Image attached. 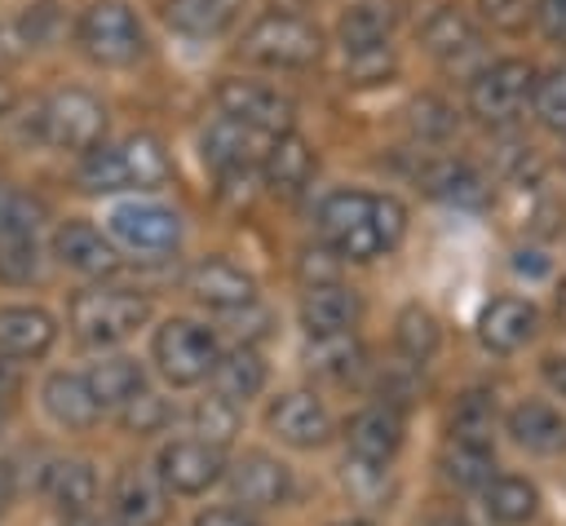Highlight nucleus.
I'll use <instances>...</instances> for the list:
<instances>
[{"mask_svg": "<svg viewBox=\"0 0 566 526\" xmlns=\"http://www.w3.org/2000/svg\"><path fill=\"white\" fill-rule=\"evenodd\" d=\"M314 221L323 248L354 265L394 252L407 234V208L394 194H371V190H332L318 203Z\"/></svg>", "mask_w": 566, "mask_h": 526, "instance_id": "1", "label": "nucleus"}, {"mask_svg": "<svg viewBox=\"0 0 566 526\" xmlns=\"http://www.w3.org/2000/svg\"><path fill=\"white\" fill-rule=\"evenodd\" d=\"M150 318V301L133 287H111V283H93L80 287L66 301V327L80 345L88 349H115L128 336H137Z\"/></svg>", "mask_w": 566, "mask_h": 526, "instance_id": "2", "label": "nucleus"}, {"mask_svg": "<svg viewBox=\"0 0 566 526\" xmlns=\"http://www.w3.org/2000/svg\"><path fill=\"white\" fill-rule=\"evenodd\" d=\"M239 57L265 71H305L323 57V31L301 13L270 9L243 31Z\"/></svg>", "mask_w": 566, "mask_h": 526, "instance_id": "3", "label": "nucleus"}, {"mask_svg": "<svg viewBox=\"0 0 566 526\" xmlns=\"http://www.w3.org/2000/svg\"><path fill=\"white\" fill-rule=\"evenodd\" d=\"M75 44L97 66H133L146 57V27L124 0H93L75 22Z\"/></svg>", "mask_w": 566, "mask_h": 526, "instance_id": "4", "label": "nucleus"}, {"mask_svg": "<svg viewBox=\"0 0 566 526\" xmlns=\"http://www.w3.org/2000/svg\"><path fill=\"white\" fill-rule=\"evenodd\" d=\"M221 345H217V332L199 318H164L150 336V358L159 367V376L177 389H190V385H203L212 362H217Z\"/></svg>", "mask_w": 566, "mask_h": 526, "instance_id": "5", "label": "nucleus"}, {"mask_svg": "<svg viewBox=\"0 0 566 526\" xmlns=\"http://www.w3.org/2000/svg\"><path fill=\"white\" fill-rule=\"evenodd\" d=\"M106 102L88 88H57L40 102L35 115V133L40 141H49L53 150H93L97 141H106Z\"/></svg>", "mask_w": 566, "mask_h": 526, "instance_id": "6", "label": "nucleus"}, {"mask_svg": "<svg viewBox=\"0 0 566 526\" xmlns=\"http://www.w3.org/2000/svg\"><path fill=\"white\" fill-rule=\"evenodd\" d=\"M535 80L539 71L526 62V57H500L491 66H482L473 80H469V115L500 128V124H513L526 106H531V93H535Z\"/></svg>", "mask_w": 566, "mask_h": 526, "instance_id": "7", "label": "nucleus"}, {"mask_svg": "<svg viewBox=\"0 0 566 526\" xmlns=\"http://www.w3.org/2000/svg\"><path fill=\"white\" fill-rule=\"evenodd\" d=\"M212 97H217V111H221L226 119H234V124H243V128H252V133H261V137H283V133H292L296 106H292L287 93H279V88L265 84V80L230 75V80L217 84Z\"/></svg>", "mask_w": 566, "mask_h": 526, "instance_id": "8", "label": "nucleus"}, {"mask_svg": "<svg viewBox=\"0 0 566 526\" xmlns=\"http://www.w3.org/2000/svg\"><path fill=\"white\" fill-rule=\"evenodd\" d=\"M106 239L124 252H137V256H164L181 243V217L164 203L128 199V203H115L106 212Z\"/></svg>", "mask_w": 566, "mask_h": 526, "instance_id": "9", "label": "nucleus"}, {"mask_svg": "<svg viewBox=\"0 0 566 526\" xmlns=\"http://www.w3.org/2000/svg\"><path fill=\"white\" fill-rule=\"evenodd\" d=\"M226 451L212 446V442H199V438H172L159 446L155 455V477L164 482L168 495H181V499H199L208 495L221 477H226Z\"/></svg>", "mask_w": 566, "mask_h": 526, "instance_id": "10", "label": "nucleus"}, {"mask_svg": "<svg viewBox=\"0 0 566 526\" xmlns=\"http://www.w3.org/2000/svg\"><path fill=\"white\" fill-rule=\"evenodd\" d=\"M226 491H230V504L248 508V513H265V508H283L292 499V469L261 451V446H248L243 455L226 460Z\"/></svg>", "mask_w": 566, "mask_h": 526, "instance_id": "11", "label": "nucleus"}, {"mask_svg": "<svg viewBox=\"0 0 566 526\" xmlns=\"http://www.w3.org/2000/svg\"><path fill=\"white\" fill-rule=\"evenodd\" d=\"M265 429L292 451H323L336 438V415L314 389H287L270 398L265 407Z\"/></svg>", "mask_w": 566, "mask_h": 526, "instance_id": "12", "label": "nucleus"}, {"mask_svg": "<svg viewBox=\"0 0 566 526\" xmlns=\"http://www.w3.org/2000/svg\"><path fill=\"white\" fill-rule=\"evenodd\" d=\"M340 438H345V455L367 460V464H394L407 442V411L376 398L345 420Z\"/></svg>", "mask_w": 566, "mask_h": 526, "instance_id": "13", "label": "nucleus"}, {"mask_svg": "<svg viewBox=\"0 0 566 526\" xmlns=\"http://www.w3.org/2000/svg\"><path fill=\"white\" fill-rule=\"evenodd\" d=\"M111 517L115 526H168L172 495L146 464H124L111 482Z\"/></svg>", "mask_w": 566, "mask_h": 526, "instance_id": "14", "label": "nucleus"}, {"mask_svg": "<svg viewBox=\"0 0 566 526\" xmlns=\"http://www.w3.org/2000/svg\"><path fill=\"white\" fill-rule=\"evenodd\" d=\"M181 287H186L203 309H217V314H234V309L256 305V283H252V274L239 270V265L226 261V256H199V261L186 270Z\"/></svg>", "mask_w": 566, "mask_h": 526, "instance_id": "15", "label": "nucleus"}, {"mask_svg": "<svg viewBox=\"0 0 566 526\" xmlns=\"http://www.w3.org/2000/svg\"><path fill=\"white\" fill-rule=\"evenodd\" d=\"M53 256L84 278H106L119 270V248L84 217H71L53 230Z\"/></svg>", "mask_w": 566, "mask_h": 526, "instance_id": "16", "label": "nucleus"}, {"mask_svg": "<svg viewBox=\"0 0 566 526\" xmlns=\"http://www.w3.org/2000/svg\"><path fill=\"white\" fill-rule=\"evenodd\" d=\"M539 336V309L522 296H495L478 309V340L491 354H517Z\"/></svg>", "mask_w": 566, "mask_h": 526, "instance_id": "17", "label": "nucleus"}, {"mask_svg": "<svg viewBox=\"0 0 566 526\" xmlns=\"http://www.w3.org/2000/svg\"><path fill=\"white\" fill-rule=\"evenodd\" d=\"M296 314H301V327H305L310 340H318V336H345L363 318V296L354 287H345L340 278L336 283H314V287L301 292V309Z\"/></svg>", "mask_w": 566, "mask_h": 526, "instance_id": "18", "label": "nucleus"}, {"mask_svg": "<svg viewBox=\"0 0 566 526\" xmlns=\"http://www.w3.org/2000/svg\"><path fill=\"white\" fill-rule=\"evenodd\" d=\"M270 141L274 137H261V133H252V128L217 115L203 128V164L217 177H226V172H256L261 159H265V150H270Z\"/></svg>", "mask_w": 566, "mask_h": 526, "instance_id": "19", "label": "nucleus"}, {"mask_svg": "<svg viewBox=\"0 0 566 526\" xmlns=\"http://www.w3.org/2000/svg\"><path fill=\"white\" fill-rule=\"evenodd\" d=\"M420 44L424 53H433L438 62L447 66H464L469 57H478L482 49V35H478V22L469 18V9L460 4H438L424 22H420Z\"/></svg>", "mask_w": 566, "mask_h": 526, "instance_id": "20", "label": "nucleus"}, {"mask_svg": "<svg viewBox=\"0 0 566 526\" xmlns=\"http://www.w3.org/2000/svg\"><path fill=\"white\" fill-rule=\"evenodd\" d=\"M40 407L66 433H88L102 420V407L93 402V393L84 385V371H49L44 385H40Z\"/></svg>", "mask_w": 566, "mask_h": 526, "instance_id": "21", "label": "nucleus"}, {"mask_svg": "<svg viewBox=\"0 0 566 526\" xmlns=\"http://www.w3.org/2000/svg\"><path fill=\"white\" fill-rule=\"evenodd\" d=\"M398 22H402V0H358L340 13L336 40H340L345 57L389 49V35L398 31Z\"/></svg>", "mask_w": 566, "mask_h": 526, "instance_id": "22", "label": "nucleus"}, {"mask_svg": "<svg viewBox=\"0 0 566 526\" xmlns=\"http://www.w3.org/2000/svg\"><path fill=\"white\" fill-rule=\"evenodd\" d=\"M57 340V323L40 305H0V358H44Z\"/></svg>", "mask_w": 566, "mask_h": 526, "instance_id": "23", "label": "nucleus"}, {"mask_svg": "<svg viewBox=\"0 0 566 526\" xmlns=\"http://www.w3.org/2000/svg\"><path fill=\"white\" fill-rule=\"evenodd\" d=\"M504 429L531 455H562L566 451V415L544 398H522L504 415Z\"/></svg>", "mask_w": 566, "mask_h": 526, "instance_id": "24", "label": "nucleus"}, {"mask_svg": "<svg viewBox=\"0 0 566 526\" xmlns=\"http://www.w3.org/2000/svg\"><path fill=\"white\" fill-rule=\"evenodd\" d=\"M208 380H212V393L217 398H226V402H234L243 411L252 398H261L270 371H265V358L252 345H234V349H221L217 354Z\"/></svg>", "mask_w": 566, "mask_h": 526, "instance_id": "25", "label": "nucleus"}, {"mask_svg": "<svg viewBox=\"0 0 566 526\" xmlns=\"http://www.w3.org/2000/svg\"><path fill=\"white\" fill-rule=\"evenodd\" d=\"M314 168H318L314 146H310L301 133H283V137H274L270 150H265V159H261V177H265V186H270L274 194H283V199H296V194L310 186Z\"/></svg>", "mask_w": 566, "mask_h": 526, "instance_id": "26", "label": "nucleus"}, {"mask_svg": "<svg viewBox=\"0 0 566 526\" xmlns=\"http://www.w3.org/2000/svg\"><path fill=\"white\" fill-rule=\"evenodd\" d=\"M40 491L62 517H75V513H93L102 486H97V473L88 460H53L40 473Z\"/></svg>", "mask_w": 566, "mask_h": 526, "instance_id": "27", "label": "nucleus"}, {"mask_svg": "<svg viewBox=\"0 0 566 526\" xmlns=\"http://www.w3.org/2000/svg\"><path fill=\"white\" fill-rule=\"evenodd\" d=\"M482 513L495 522V526H531L544 508L539 499V486L522 473H495L482 491Z\"/></svg>", "mask_w": 566, "mask_h": 526, "instance_id": "28", "label": "nucleus"}, {"mask_svg": "<svg viewBox=\"0 0 566 526\" xmlns=\"http://www.w3.org/2000/svg\"><path fill=\"white\" fill-rule=\"evenodd\" d=\"M420 186H424V194H433L438 203H451V208H482L491 199V181L469 159H433L420 172Z\"/></svg>", "mask_w": 566, "mask_h": 526, "instance_id": "29", "label": "nucleus"}, {"mask_svg": "<svg viewBox=\"0 0 566 526\" xmlns=\"http://www.w3.org/2000/svg\"><path fill=\"white\" fill-rule=\"evenodd\" d=\"M84 385L93 393V402L102 411H119L133 393L146 389V367L128 354H111V358H97L88 371H84Z\"/></svg>", "mask_w": 566, "mask_h": 526, "instance_id": "30", "label": "nucleus"}, {"mask_svg": "<svg viewBox=\"0 0 566 526\" xmlns=\"http://www.w3.org/2000/svg\"><path fill=\"white\" fill-rule=\"evenodd\" d=\"M248 0H168L164 4V18L172 31L181 35H195V40H212L221 31H230L239 22Z\"/></svg>", "mask_w": 566, "mask_h": 526, "instance_id": "31", "label": "nucleus"}, {"mask_svg": "<svg viewBox=\"0 0 566 526\" xmlns=\"http://www.w3.org/2000/svg\"><path fill=\"white\" fill-rule=\"evenodd\" d=\"M115 146H119V159H124L128 190H159L172 177V159H168V150L155 133H128Z\"/></svg>", "mask_w": 566, "mask_h": 526, "instance_id": "32", "label": "nucleus"}, {"mask_svg": "<svg viewBox=\"0 0 566 526\" xmlns=\"http://www.w3.org/2000/svg\"><path fill=\"white\" fill-rule=\"evenodd\" d=\"M305 367H310L314 376H323V380L349 385V380H358V376L367 371V349L358 345L354 332H345V336H318V340H310V349H305Z\"/></svg>", "mask_w": 566, "mask_h": 526, "instance_id": "33", "label": "nucleus"}, {"mask_svg": "<svg viewBox=\"0 0 566 526\" xmlns=\"http://www.w3.org/2000/svg\"><path fill=\"white\" fill-rule=\"evenodd\" d=\"M495 424H500L495 393H486V389H469V393H460V402L451 407V420H447V442H464V446H491Z\"/></svg>", "mask_w": 566, "mask_h": 526, "instance_id": "34", "label": "nucleus"}, {"mask_svg": "<svg viewBox=\"0 0 566 526\" xmlns=\"http://www.w3.org/2000/svg\"><path fill=\"white\" fill-rule=\"evenodd\" d=\"M438 345H442V327H438L433 309H424L420 301L402 305L398 318H394V349H398L407 362L424 367V362L438 354Z\"/></svg>", "mask_w": 566, "mask_h": 526, "instance_id": "35", "label": "nucleus"}, {"mask_svg": "<svg viewBox=\"0 0 566 526\" xmlns=\"http://www.w3.org/2000/svg\"><path fill=\"white\" fill-rule=\"evenodd\" d=\"M239 424H243V411H239L234 402L217 398V393H203V398H195V407H190V438L212 442V446H221V451H230V442L239 438Z\"/></svg>", "mask_w": 566, "mask_h": 526, "instance_id": "36", "label": "nucleus"}, {"mask_svg": "<svg viewBox=\"0 0 566 526\" xmlns=\"http://www.w3.org/2000/svg\"><path fill=\"white\" fill-rule=\"evenodd\" d=\"M438 469L451 486L460 491H482L495 477V455L491 446H464V442H447L438 455Z\"/></svg>", "mask_w": 566, "mask_h": 526, "instance_id": "37", "label": "nucleus"}, {"mask_svg": "<svg viewBox=\"0 0 566 526\" xmlns=\"http://www.w3.org/2000/svg\"><path fill=\"white\" fill-rule=\"evenodd\" d=\"M340 486L354 504L363 508H385L394 499V469L389 464H367V460H354L345 455L340 464Z\"/></svg>", "mask_w": 566, "mask_h": 526, "instance_id": "38", "label": "nucleus"}, {"mask_svg": "<svg viewBox=\"0 0 566 526\" xmlns=\"http://www.w3.org/2000/svg\"><path fill=\"white\" fill-rule=\"evenodd\" d=\"M44 278V252L35 234H0V283L31 287Z\"/></svg>", "mask_w": 566, "mask_h": 526, "instance_id": "39", "label": "nucleus"}, {"mask_svg": "<svg viewBox=\"0 0 566 526\" xmlns=\"http://www.w3.org/2000/svg\"><path fill=\"white\" fill-rule=\"evenodd\" d=\"M75 181H80V190H88V194H115V190H128L119 146L97 141L93 150H84L80 164H75Z\"/></svg>", "mask_w": 566, "mask_h": 526, "instance_id": "40", "label": "nucleus"}, {"mask_svg": "<svg viewBox=\"0 0 566 526\" xmlns=\"http://www.w3.org/2000/svg\"><path fill=\"white\" fill-rule=\"evenodd\" d=\"M115 420H119L124 433L150 438V433H159V429L172 420V407H168V398H159L155 389H142V393H133V398L115 411Z\"/></svg>", "mask_w": 566, "mask_h": 526, "instance_id": "41", "label": "nucleus"}, {"mask_svg": "<svg viewBox=\"0 0 566 526\" xmlns=\"http://www.w3.org/2000/svg\"><path fill=\"white\" fill-rule=\"evenodd\" d=\"M531 111L539 115L544 128L566 133V66H553V71H544V75L535 80Z\"/></svg>", "mask_w": 566, "mask_h": 526, "instance_id": "42", "label": "nucleus"}, {"mask_svg": "<svg viewBox=\"0 0 566 526\" xmlns=\"http://www.w3.org/2000/svg\"><path fill=\"white\" fill-rule=\"evenodd\" d=\"M44 221V203L0 181V234H35Z\"/></svg>", "mask_w": 566, "mask_h": 526, "instance_id": "43", "label": "nucleus"}, {"mask_svg": "<svg viewBox=\"0 0 566 526\" xmlns=\"http://www.w3.org/2000/svg\"><path fill=\"white\" fill-rule=\"evenodd\" d=\"M482 22H491L504 35H517L531 22V0H478Z\"/></svg>", "mask_w": 566, "mask_h": 526, "instance_id": "44", "label": "nucleus"}, {"mask_svg": "<svg viewBox=\"0 0 566 526\" xmlns=\"http://www.w3.org/2000/svg\"><path fill=\"white\" fill-rule=\"evenodd\" d=\"M190 526H261V522H256V513H248L239 504H203L190 517Z\"/></svg>", "mask_w": 566, "mask_h": 526, "instance_id": "45", "label": "nucleus"}, {"mask_svg": "<svg viewBox=\"0 0 566 526\" xmlns=\"http://www.w3.org/2000/svg\"><path fill=\"white\" fill-rule=\"evenodd\" d=\"M531 18L553 44H566V0H531Z\"/></svg>", "mask_w": 566, "mask_h": 526, "instance_id": "46", "label": "nucleus"}, {"mask_svg": "<svg viewBox=\"0 0 566 526\" xmlns=\"http://www.w3.org/2000/svg\"><path fill=\"white\" fill-rule=\"evenodd\" d=\"M394 71V62H389V49H371V53H354L349 62H345V75H354L358 84H367V80H385Z\"/></svg>", "mask_w": 566, "mask_h": 526, "instance_id": "47", "label": "nucleus"}, {"mask_svg": "<svg viewBox=\"0 0 566 526\" xmlns=\"http://www.w3.org/2000/svg\"><path fill=\"white\" fill-rule=\"evenodd\" d=\"M22 53H27V40H22L18 18H0V62H13Z\"/></svg>", "mask_w": 566, "mask_h": 526, "instance_id": "48", "label": "nucleus"}, {"mask_svg": "<svg viewBox=\"0 0 566 526\" xmlns=\"http://www.w3.org/2000/svg\"><path fill=\"white\" fill-rule=\"evenodd\" d=\"M18 393V362L13 358H0V407Z\"/></svg>", "mask_w": 566, "mask_h": 526, "instance_id": "49", "label": "nucleus"}, {"mask_svg": "<svg viewBox=\"0 0 566 526\" xmlns=\"http://www.w3.org/2000/svg\"><path fill=\"white\" fill-rule=\"evenodd\" d=\"M544 380L566 398V354H557V358H544Z\"/></svg>", "mask_w": 566, "mask_h": 526, "instance_id": "50", "label": "nucleus"}, {"mask_svg": "<svg viewBox=\"0 0 566 526\" xmlns=\"http://www.w3.org/2000/svg\"><path fill=\"white\" fill-rule=\"evenodd\" d=\"M13 106H18V88H13V80L0 71V119H4Z\"/></svg>", "mask_w": 566, "mask_h": 526, "instance_id": "51", "label": "nucleus"}, {"mask_svg": "<svg viewBox=\"0 0 566 526\" xmlns=\"http://www.w3.org/2000/svg\"><path fill=\"white\" fill-rule=\"evenodd\" d=\"M9 499H13V469L0 460V508H4Z\"/></svg>", "mask_w": 566, "mask_h": 526, "instance_id": "52", "label": "nucleus"}, {"mask_svg": "<svg viewBox=\"0 0 566 526\" xmlns=\"http://www.w3.org/2000/svg\"><path fill=\"white\" fill-rule=\"evenodd\" d=\"M553 309H557V323L566 327V278L557 283V296H553Z\"/></svg>", "mask_w": 566, "mask_h": 526, "instance_id": "53", "label": "nucleus"}, {"mask_svg": "<svg viewBox=\"0 0 566 526\" xmlns=\"http://www.w3.org/2000/svg\"><path fill=\"white\" fill-rule=\"evenodd\" d=\"M62 526H102L93 513H75V517H62Z\"/></svg>", "mask_w": 566, "mask_h": 526, "instance_id": "54", "label": "nucleus"}, {"mask_svg": "<svg viewBox=\"0 0 566 526\" xmlns=\"http://www.w3.org/2000/svg\"><path fill=\"white\" fill-rule=\"evenodd\" d=\"M327 526H380V522H371V517H336Z\"/></svg>", "mask_w": 566, "mask_h": 526, "instance_id": "55", "label": "nucleus"}, {"mask_svg": "<svg viewBox=\"0 0 566 526\" xmlns=\"http://www.w3.org/2000/svg\"><path fill=\"white\" fill-rule=\"evenodd\" d=\"M429 526H464L455 513H438V517H429Z\"/></svg>", "mask_w": 566, "mask_h": 526, "instance_id": "56", "label": "nucleus"}, {"mask_svg": "<svg viewBox=\"0 0 566 526\" xmlns=\"http://www.w3.org/2000/svg\"><path fill=\"white\" fill-rule=\"evenodd\" d=\"M0 429H4V407H0Z\"/></svg>", "mask_w": 566, "mask_h": 526, "instance_id": "57", "label": "nucleus"}]
</instances>
